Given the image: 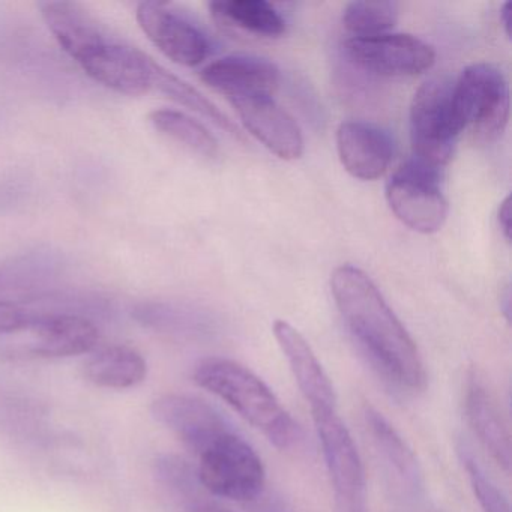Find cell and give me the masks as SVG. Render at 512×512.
Masks as SVG:
<instances>
[{"mask_svg": "<svg viewBox=\"0 0 512 512\" xmlns=\"http://www.w3.org/2000/svg\"><path fill=\"white\" fill-rule=\"evenodd\" d=\"M338 311L359 349L389 382L407 391H422L427 383L424 362L376 284L361 269L343 265L331 277Z\"/></svg>", "mask_w": 512, "mask_h": 512, "instance_id": "obj_1", "label": "cell"}, {"mask_svg": "<svg viewBox=\"0 0 512 512\" xmlns=\"http://www.w3.org/2000/svg\"><path fill=\"white\" fill-rule=\"evenodd\" d=\"M193 380L226 401L277 448L289 449L298 442V424L281 406L269 386L253 371L226 358H206L194 367Z\"/></svg>", "mask_w": 512, "mask_h": 512, "instance_id": "obj_2", "label": "cell"}, {"mask_svg": "<svg viewBox=\"0 0 512 512\" xmlns=\"http://www.w3.org/2000/svg\"><path fill=\"white\" fill-rule=\"evenodd\" d=\"M197 476L208 493L223 499H256L265 487V467L250 443L229 430L197 455Z\"/></svg>", "mask_w": 512, "mask_h": 512, "instance_id": "obj_3", "label": "cell"}, {"mask_svg": "<svg viewBox=\"0 0 512 512\" xmlns=\"http://www.w3.org/2000/svg\"><path fill=\"white\" fill-rule=\"evenodd\" d=\"M452 85L443 79L424 83L410 104L413 158L442 169L454 154L461 128L455 113Z\"/></svg>", "mask_w": 512, "mask_h": 512, "instance_id": "obj_4", "label": "cell"}, {"mask_svg": "<svg viewBox=\"0 0 512 512\" xmlns=\"http://www.w3.org/2000/svg\"><path fill=\"white\" fill-rule=\"evenodd\" d=\"M455 113L464 130L475 131L484 139H496L509 119V86L494 65H470L452 85Z\"/></svg>", "mask_w": 512, "mask_h": 512, "instance_id": "obj_5", "label": "cell"}, {"mask_svg": "<svg viewBox=\"0 0 512 512\" xmlns=\"http://www.w3.org/2000/svg\"><path fill=\"white\" fill-rule=\"evenodd\" d=\"M440 170L412 157L386 185V200L395 217L424 235L439 232L448 217V202L440 190Z\"/></svg>", "mask_w": 512, "mask_h": 512, "instance_id": "obj_6", "label": "cell"}, {"mask_svg": "<svg viewBox=\"0 0 512 512\" xmlns=\"http://www.w3.org/2000/svg\"><path fill=\"white\" fill-rule=\"evenodd\" d=\"M326 467L335 496V512H367L361 455L337 409L314 410Z\"/></svg>", "mask_w": 512, "mask_h": 512, "instance_id": "obj_7", "label": "cell"}, {"mask_svg": "<svg viewBox=\"0 0 512 512\" xmlns=\"http://www.w3.org/2000/svg\"><path fill=\"white\" fill-rule=\"evenodd\" d=\"M344 52L356 67L383 77L419 76L436 62V52L430 44L407 34L350 38L344 44Z\"/></svg>", "mask_w": 512, "mask_h": 512, "instance_id": "obj_8", "label": "cell"}, {"mask_svg": "<svg viewBox=\"0 0 512 512\" xmlns=\"http://www.w3.org/2000/svg\"><path fill=\"white\" fill-rule=\"evenodd\" d=\"M26 341L19 347L23 356L40 359L71 358L85 355L97 346V326L76 314L35 313L25 331Z\"/></svg>", "mask_w": 512, "mask_h": 512, "instance_id": "obj_9", "label": "cell"}, {"mask_svg": "<svg viewBox=\"0 0 512 512\" xmlns=\"http://www.w3.org/2000/svg\"><path fill=\"white\" fill-rule=\"evenodd\" d=\"M151 415L196 455L232 430L218 410L191 395H161L152 401Z\"/></svg>", "mask_w": 512, "mask_h": 512, "instance_id": "obj_10", "label": "cell"}, {"mask_svg": "<svg viewBox=\"0 0 512 512\" xmlns=\"http://www.w3.org/2000/svg\"><path fill=\"white\" fill-rule=\"evenodd\" d=\"M137 22L170 61L182 67H197L208 58L211 47L206 35L167 5L143 2L137 8Z\"/></svg>", "mask_w": 512, "mask_h": 512, "instance_id": "obj_11", "label": "cell"}, {"mask_svg": "<svg viewBox=\"0 0 512 512\" xmlns=\"http://www.w3.org/2000/svg\"><path fill=\"white\" fill-rule=\"evenodd\" d=\"M242 124L281 160H298L304 154V136L298 122L272 97L230 101Z\"/></svg>", "mask_w": 512, "mask_h": 512, "instance_id": "obj_12", "label": "cell"}, {"mask_svg": "<svg viewBox=\"0 0 512 512\" xmlns=\"http://www.w3.org/2000/svg\"><path fill=\"white\" fill-rule=\"evenodd\" d=\"M152 64L154 59L145 53L112 38L82 62L80 67L106 88L137 97L152 89Z\"/></svg>", "mask_w": 512, "mask_h": 512, "instance_id": "obj_13", "label": "cell"}, {"mask_svg": "<svg viewBox=\"0 0 512 512\" xmlns=\"http://www.w3.org/2000/svg\"><path fill=\"white\" fill-rule=\"evenodd\" d=\"M337 151L344 169L361 181L382 178L394 157L391 136L370 122H343L337 131Z\"/></svg>", "mask_w": 512, "mask_h": 512, "instance_id": "obj_14", "label": "cell"}, {"mask_svg": "<svg viewBox=\"0 0 512 512\" xmlns=\"http://www.w3.org/2000/svg\"><path fill=\"white\" fill-rule=\"evenodd\" d=\"M200 79L229 101L272 97L280 85V71L266 59L227 56L203 68Z\"/></svg>", "mask_w": 512, "mask_h": 512, "instance_id": "obj_15", "label": "cell"}, {"mask_svg": "<svg viewBox=\"0 0 512 512\" xmlns=\"http://www.w3.org/2000/svg\"><path fill=\"white\" fill-rule=\"evenodd\" d=\"M272 329L302 395L310 404L311 412L337 409V395L331 379L323 370L322 364L304 335L286 320H275Z\"/></svg>", "mask_w": 512, "mask_h": 512, "instance_id": "obj_16", "label": "cell"}, {"mask_svg": "<svg viewBox=\"0 0 512 512\" xmlns=\"http://www.w3.org/2000/svg\"><path fill=\"white\" fill-rule=\"evenodd\" d=\"M40 8L44 22L59 46L79 65L112 40L103 26L80 5L50 0L40 4Z\"/></svg>", "mask_w": 512, "mask_h": 512, "instance_id": "obj_17", "label": "cell"}, {"mask_svg": "<svg viewBox=\"0 0 512 512\" xmlns=\"http://www.w3.org/2000/svg\"><path fill=\"white\" fill-rule=\"evenodd\" d=\"M467 421L478 436L479 442L490 452L491 458L505 472L511 469V437L500 415L496 401L481 380L473 374L467 382L464 397Z\"/></svg>", "mask_w": 512, "mask_h": 512, "instance_id": "obj_18", "label": "cell"}, {"mask_svg": "<svg viewBox=\"0 0 512 512\" xmlns=\"http://www.w3.org/2000/svg\"><path fill=\"white\" fill-rule=\"evenodd\" d=\"M83 376L98 388L125 391L145 382L148 364L133 347L116 344L92 353L83 364Z\"/></svg>", "mask_w": 512, "mask_h": 512, "instance_id": "obj_19", "label": "cell"}, {"mask_svg": "<svg viewBox=\"0 0 512 512\" xmlns=\"http://www.w3.org/2000/svg\"><path fill=\"white\" fill-rule=\"evenodd\" d=\"M209 10L218 22L257 37L278 38L286 32L283 17L266 0H221L212 2Z\"/></svg>", "mask_w": 512, "mask_h": 512, "instance_id": "obj_20", "label": "cell"}, {"mask_svg": "<svg viewBox=\"0 0 512 512\" xmlns=\"http://www.w3.org/2000/svg\"><path fill=\"white\" fill-rule=\"evenodd\" d=\"M365 421H367L368 430H370L374 443H376L377 449L385 458L386 463L397 472L401 481L409 485L413 491L421 490V469H419L418 460H416L415 454L407 445L406 440L389 424L388 419L382 413L377 412L374 407L367 406V409H365Z\"/></svg>", "mask_w": 512, "mask_h": 512, "instance_id": "obj_21", "label": "cell"}, {"mask_svg": "<svg viewBox=\"0 0 512 512\" xmlns=\"http://www.w3.org/2000/svg\"><path fill=\"white\" fill-rule=\"evenodd\" d=\"M151 122L164 136L190 149L203 158H215L220 151L217 139L185 113L176 110H155L151 113Z\"/></svg>", "mask_w": 512, "mask_h": 512, "instance_id": "obj_22", "label": "cell"}, {"mask_svg": "<svg viewBox=\"0 0 512 512\" xmlns=\"http://www.w3.org/2000/svg\"><path fill=\"white\" fill-rule=\"evenodd\" d=\"M152 88L158 89L161 94L167 95V97L172 98L173 101L181 104V106L188 107V109L200 113L205 118L211 119L212 122L226 130L227 133L241 139L238 128L232 124V121L224 113L220 112V109H217V106H214L208 98L203 97L193 86L188 85L179 77L173 76L172 73L164 70L155 61L152 64Z\"/></svg>", "mask_w": 512, "mask_h": 512, "instance_id": "obj_23", "label": "cell"}, {"mask_svg": "<svg viewBox=\"0 0 512 512\" xmlns=\"http://www.w3.org/2000/svg\"><path fill=\"white\" fill-rule=\"evenodd\" d=\"M155 475L158 481L178 497L188 512H200L209 505L203 497L197 470H194L187 461L175 455H163L155 461ZM206 491V490H205Z\"/></svg>", "mask_w": 512, "mask_h": 512, "instance_id": "obj_24", "label": "cell"}, {"mask_svg": "<svg viewBox=\"0 0 512 512\" xmlns=\"http://www.w3.org/2000/svg\"><path fill=\"white\" fill-rule=\"evenodd\" d=\"M398 14L400 5L397 2L359 0L347 5L344 10V28L353 34V38L377 37L394 28Z\"/></svg>", "mask_w": 512, "mask_h": 512, "instance_id": "obj_25", "label": "cell"}, {"mask_svg": "<svg viewBox=\"0 0 512 512\" xmlns=\"http://www.w3.org/2000/svg\"><path fill=\"white\" fill-rule=\"evenodd\" d=\"M137 319L155 331L182 337H202L209 332V322L205 317L170 305H145L137 311Z\"/></svg>", "mask_w": 512, "mask_h": 512, "instance_id": "obj_26", "label": "cell"}, {"mask_svg": "<svg viewBox=\"0 0 512 512\" xmlns=\"http://www.w3.org/2000/svg\"><path fill=\"white\" fill-rule=\"evenodd\" d=\"M458 454L469 473L470 484H472L476 499L482 509L485 512H511V506H509L505 494L497 488L493 479L482 469L467 443L463 442L458 445Z\"/></svg>", "mask_w": 512, "mask_h": 512, "instance_id": "obj_27", "label": "cell"}, {"mask_svg": "<svg viewBox=\"0 0 512 512\" xmlns=\"http://www.w3.org/2000/svg\"><path fill=\"white\" fill-rule=\"evenodd\" d=\"M35 311L14 302L0 301V335H17L25 331Z\"/></svg>", "mask_w": 512, "mask_h": 512, "instance_id": "obj_28", "label": "cell"}, {"mask_svg": "<svg viewBox=\"0 0 512 512\" xmlns=\"http://www.w3.org/2000/svg\"><path fill=\"white\" fill-rule=\"evenodd\" d=\"M497 220L506 241H511V197H505V200L500 203Z\"/></svg>", "mask_w": 512, "mask_h": 512, "instance_id": "obj_29", "label": "cell"}, {"mask_svg": "<svg viewBox=\"0 0 512 512\" xmlns=\"http://www.w3.org/2000/svg\"><path fill=\"white\" fill-rule=\"evenodd\" d=\"M512 7L509 2H505L503 7L500 8V23H502L503 31H505L506 37L511 38V16Z\"/></svg>", "mask_w": 512, "mask_h": 512, "instance_id": "obj_30", "label": "cell"}, {"mask_svg": "<svg viewBox=\"0 0 512 512\" xmlns=\"http://www.w3.org/2000/svg\"><path fill=\"white\" fill-rule=\"evenodd\" d=\"M200 512H230V511H226V509L218 508V506H214V505H211V503H209V505L206 506L205 509H202V511H200Z\"/></svg>", "mask_w": 512, "mask_h": 512, "instance_id": "obj_31", "label": "cell"}]
</instances>
